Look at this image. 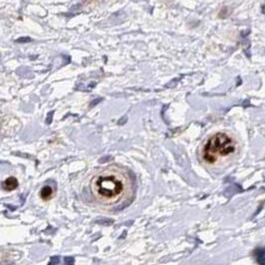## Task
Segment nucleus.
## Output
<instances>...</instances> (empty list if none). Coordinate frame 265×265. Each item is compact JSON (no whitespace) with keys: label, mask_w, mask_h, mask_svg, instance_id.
<instances>
[{"label":"nucleus","mask_w":265,"mask_h":265,"mask_svg":"<svg viewBox=\"0 0 265 265\" xmlns=\"http://www.w3.org/2000/svg\"><path fill=\"white\" fill-rule=\"evenodd\" d=\"M40 197H42L43 200H49L53 197V189H52V187H49V185L43 187L40 191Z\"/></svg>","instance_id":"nucleus-4"},{"label":"nucleus","mask_w":265,"mask_h":265,"mask_svg":"<svg viewBox=\"0 0 265 265\" xmlns=\"http://www.w3.org/2000/svg\"><path fill=\"white\" fill-rule=\"evenodd\" d=\"M235 144L228 135L217 133L210 137L203 147L202 158L208 164H214L220 156H227L234 153Z\"/></svg>","instance_id":"nucleus-1"},{"label":"nucleus","mask_w":265,"mask_h":265,"mask_svg":"<svg viewBox=\"0 0 265 265\" xmlns=\"http://www.w3.org/2000/svg\"><path fill=\"white\" fill-rule=\"evenodd\" d=\"M53 114H54V112L49 113V115H48V117H47V120H46V123H47V124H51L52 118H53Z\"/></svg>","instance_id":"nucleus-8"},{"label":"nucleus","mask_w":265,"mask_h":265,"mask_svg":"<svg viewBox=\"0 0 265 265\" xmlns=\"http://www.w3.org/2000/svg\"><path fill=\"white\" fill-rule=\"evenodd\" d=\"M60 262V259H59V256H54V257L51 258V260H50L49 264L52 265V264H58Z\"/></svg>","instance_id":"nucleus-6"},{"label":"nucleus","mask_w":265,"mask_h":265,"mask_svg":"<svg viewBox=\"0 0 265 265\" xmlns=\"http://www.w3.org/2000/svg\"><path fill=\"white\" fill-rule=\"evenodd\" d=\"M94 191L99 197L105 199H115L124 191V183L112 174H103L97 177L94 182Z\"/></svg>","instance_id":"nucleus-2"},{"label":"nucleus","mask_w":265,"mask_h":265,"mask_svg":"<svg viewBox=\"0 0 265 265\" xmlns=\"http://www.w3.org/2000/svg\"><path fill=\"white\" fill-rule=\"evenodd\" d=\"M64 261H65V264H73L74 263V258L73 257H65Z\"/></svg>","instance_id":"nucleus-7"},{"label":"nucleus","mask_w":265,"mask_h":265,"mask_svg":"<svg viewBox=\"0 0 265 265\" xmlns=\"http://www.w3.org/2000/svg\"><path fill=\"white\" fill-rule=\"evenodd\" d=\"M31 39L29 38V37H21V38L17 39L16 40V42L17 43H26V42H30Z\"/></svg>","instance_id":"nucleus-5"},{"label":"nucleus","mask_w":265,"mask_h":265,"mask_svg":"<svg viewBox=\"0 0 265 265\" xmlns=\"http://www.w3.org/2000/svg\"><path fill=\"white\" fill-rule=\"evenodd\" d=\"M2 185H3L4 189H6V191H14V189H17L18 185H19V182H18L16 177L10 176V177H7V178L3 181Z\"/></svg>","instance_id":"nucleus-3"}]
</instances>
